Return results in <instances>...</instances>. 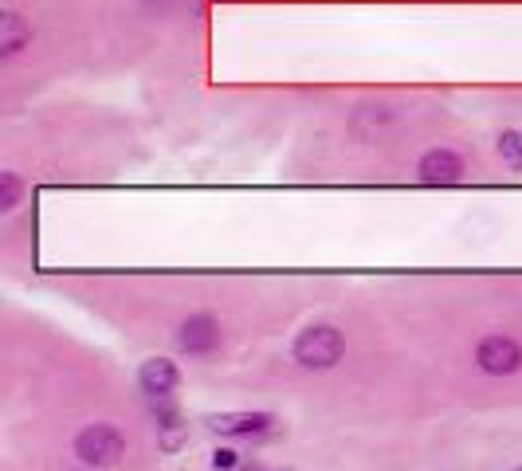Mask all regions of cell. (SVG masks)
<instances>
[{
    "label": "cell",
    "instance_id": "cell-13",
    "mask_svg": "<svg viewBox=\"0 0 522 471\" xmlns=\"http://www.w3.org/2000/svg\"><path fill=\"white\" fill-rule=\"evenodd\" d=\"M515 471H522V464H519V468H515Z\"/></svg>",
    "mask_w": 522,
    "mask_h": 471
},
{
    "label": "cell",
    "instance_id": "cell-7",
    "mask_svg": "<svg viewBox=\"0 0 522 471\" xmlns=\"http://www.w3.org/2000/svg\"><path fill=\"white\" fill-rule=\"evenodd\" d=\"M138 393L146 397V401H161V397H173L177 393V385H181V369L177 362H169V358H146L142 366H138Z\"/></svg>",
    "mask_w": 522,
    "mask_h": 471
},
{
    "label": "cell",
    "instance_id": "cell-14",
    "mask_svg": "<svg viewBox=\"0 0 522 471\" xmlns=\"http://www.w3.org/2000/svg\"><path fill=\"white\" fill-rule=\"evenodd\" d=\"M209 4H216V0H209Z\"/></svg>",
    "mask_w": 522,
    "mask_h": 471
},
{
    "label": "cell",
    "instance_id": "cell-9",
    "mask_svg": "<svg viewBox=\"0 0 522 471\" xmlns=\"http://www.w3.org/2000/svg\"><path fill=\"white\" fill-rule=\"evenodd\" d=\"M20 201H24V177H20L16 169H4V173H0V216L16 212Z\"/></svg>",
    "mask_w": 522,
    "mask_h": 471
},
{
    "label": "cell",
    "instance_id": "cell-8",
    "mask_svg": "<svg viewBox=\"0 0 522 471\" xmlns=\"http://www.w3.org/2000/svg\"><path fill=\"white\" fill-rule=\"evenodd\" d=\"M32 48V24L20 16V12H0V59H16V55Z\"/></svg>",
    "mask_w": 522,
    "mask_h": 471
},
{
    "label": "cell",
    "instance_id": "cell-11",
    "mask_svg": "<svg viewBox=\"0 0 522 471\" xmlns=\"http://www.w3.org/2000/svg\"><path fill=\"white\" fill-rule=\"evenodd\" d=\"M212 471H240V464H244V456L232 448V444H220V448H212Z\"/></svg>",
    "mask_w": 522,
    "mask_h": 471
},
{
    "label": "cell",
    "instance_id": "cell-1",
    "mask_svg": "<svg viewBox=\"0 0 522 471\" xmlns=\"http://www.w3.org/2000/svg\"><path fill=\"white\" fill-rule=\"evenodd\" d=\"M346 358V334L334 322H307L291 342V362L307 373H326Z\"/></svg>",
    "mask_w": 522,
    "mask_h": 471
},
{
    "label": "cell",
    "instance_id": "cell-6",
    "mask_svg": "<svg viewBox=\"0 0 522 471\" xmlns=\"http://www.w3.org/2000/svg\"><path fill=\"white\" fill-rule=\"evenodd\" d=\"M468 177V161L452 146H432L417 157V181L428 189H452Z\"/></svg>",
    "mask_w": 522,
    "mask_h": 471
},
{
    "label": "cell",
    "instance_id": "cell-3",
    "mask_svg": "<svg viewBox=\"0 0 522 471\" xmlns=\"http://www.w3.org/2000/svg\"><path fill=\"white\" fill-rule=\"evenodd\" d=\"M173 342H177V354L181 358H212L220 346H224V326L212 311H193L185 314L173 330Z\"/></svg>",
    "mask_w": 522,
    "mask_h": 471
},
{
    "label": "cell",
    "instance_id": "cell-5",
    "mask_svg": "<svg viewBox=\"0 0 522 471\" xmlns=\"http://www.w3.org/2000/svg\"><path fill=\"white\" fill-rule=\"evenodd\" d=\"M475 369L487 373V377H515L522 369V346L519 338L495 330V334H483L479 346H475Z\"/></svg>",
    "mask_w": 522,
    "mask_h": 471
},
{
    "label": "cell",
    "instance_id": "cell-12",
    "mask_svg": "<svg viewBox=\"0 0 522 471\" xmlns=\"http://www.w3.org/2000/svg\"><path fill=\"white\" fill-rule=\"evenodd\" d=\"M240 471H291V468H267L263 460H244V464H240Z\"/></svg>",
    "mask_w": 522,
    "mask_h": 471
},
{
    "label": "cell",
    "instance_id": "cell-2",
    "mask_svg": "<svg viewBox=\"0 0 522 471\" xmlns=\"http://www.w3.org/2000/svg\"><path fill=\"white\" fill-rule=\"evenodd\" d=\"M126 448H130L126 432H122L118 424H110V420L83 424V428L75 432V440H71V456L91 471H106V468H114V464H122Z\"/></svg>",
    "mask_w": 522,
    "mask_h": 471
},
{
    "label": "cell",
    "instance_id": "cell-10",
    "mask_svg": "<svg viewBox=\"0 0 522 471\" xmlns=\"http://www.w3.org/2000/svg\"><path fill=\"white\" fill-rule=\"evenodd\" d=\"M495 154H499V161H503L507 169L522 173V130H503V134L495 138Z\"/></svg>",
    "mask_w": 522,
    "mask_h": 471
},
{
    "label": "cell",
    "instance_id": "cell-4",
    "mask_svg": "<svg viewBox=\"0 0 522 471\" xmlns=\"http://www.w3.org/2000/svg\"><path fill=\"white\" fill-rule=\"evenodd\" d=\"M201 424L220 440H263V436H271L279 417L263 413V409H236V413H205Z\"/></svg>",
    "mask_w": 522,
    "mask_h": 471
}]
</instances>
